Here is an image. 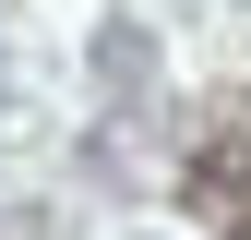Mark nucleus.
<instances>
[{"mask_svg":"<svg viewBox=\"0 0 251 240\" xmlns=\"http://www.w3.org/2000/svg\"><path fill=\"white\" fill-rule=\"evenodd\" d=\"M227 240H251V216H239V228H227Z\"/></svg>","mask_w":251,"mask_h":240,"instance_id":"2","label":"nucleus"},{"mask_svg":"<svg viewBox=\"0 0 251 240\" xmlns=\"http://www.w3.org/2000/svg\"><path fill=\"white\" fill-rule=\"evenodd\" d=\"M108 84H120V96H144V84H155V36H144V24H108Z\"/></svg>","mask_w":251,"mask_h":240,"instance_id":"1","label":"nucleus"}]
</instances>
